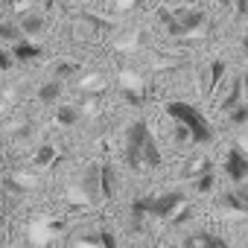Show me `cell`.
I'll list each match as a JSON object with an SVG mask.
<instances>
[{"mask_svg":"<svg viewBox=\"0 0 248 248\" xmlns=\"http://www.w3.org/2000/svg\"><path fill=\"white\" fill-rule=\"evenodd\" d=\"M0 41H15L18 44L24 38H21V30L18 27H0Z\"/></svg>","mask_w":248,"mask_h":248,"instance_id":"cell-12","label":"cell"},{"mask_svg":"<svg viewBox=\"0 0 248 248\" xmlns=\"http://www.w3.org/2000/svg\"><path fill=\"white\" fill-rule=\"evenodd\" d=\"M225 172H228L231 181H245L248 178V158L239 149H231L228 158H225Z\"/></svg>","mask_w":248,"mask_h":248,"instance_id":"cell-5","label":"cell"},{"mask_svg":"<svg viewBox=\"0 0 248 248\" xmlns=\"http://www.w3.org/2000/svg\"><path fill=\"white\" fill-rule=\"evenodd\" d=\"M126 161L132 170H158L161 167V149L155 143V135L149 132V126L143 120H135L129 126V135H126Z\"/></svg>","mask_w":248,"mask_h":248,"instance_id":"cell-1","label":"cell"},{"mask_svg":"<svg viewBox=\"0 0 248 248\" xmlns=\"http://www.w3.org/2000/svg\"><path fill=\"white\" fill-rule=\"evenodd\" d=\"M59 93H62V85H59V82H47V85H41V88H38V99H41V102H47V105H50V102H56V99H59Z\"/></svg>","mask_w":248,"mask_h":248,"instance_id":"cell-10","label":"cell"},{"mask_svg":"<svg viewBox=\"0 0 248 248\" xmlns=\"http://www.w3.org/2000/svg\"><path fill=\"white\" fill-rule=\"evenodd\" d=\"M76 70H79L76 64H67V62H64V64H59V67H56V82H59V79H67V76H73Z\"/></svg>","mask_w":248,"mask_h":248,"instance_id":"cell-14","label":"cell"},{"mask_svg":"<svg viewBox=\"0 0 248 248\" xmlns=\"http://www.w3.org/2000/svg\"><path fill=\"white\" fill-rule=\"evenodd\" d=\"M12 59H15V56H12V50L6 47L3 53H0V67H3V70H9V67H12Z\"/></svg>","mask_w":248,"mask_h":248,"instance_id":"cell-20","label":"cell"},{"mask_svg":"<svg viewBox=\"0 0 248 248\" xmlns=\"http://www.w3.org/2000/svg\"><path fill=\"white\" fill-rule=\"evenodd\" d=\"M242 91H245V105H248V73H245V79H242Z\"/></svg>","mask_w":248,"mask_h":248,"instance_id":"cell-22","label":"cell"},{"mask_svg":"<svg viewBox=\"0 0 248 248\" xmlns=\"http://www.w3.org/2000/svg\"><path fill=\"white\" fill-rule=\"evenodd\" d=\"M114 187H117L114 167H111V164H99V196H102V199H111V196H114Z\"/></svg>","mask_w":248,"mask_h":248,"instance_id":"cell-7","label":"cell"},{"mask_svg":"<svg viewBox=\"0 0 248 248\" xmlns=\"http://www.w3.org/2000/svg\"><path fill=\"white\" fill-rule=\"evenodd\" d=\"M213 187V172H207V175H199V181H196V190L199 193H207Z\"/></svg>","mask_w":248,"mask_h":248,"instance_id":"cell-16","label":"cell"},{"mask_svg":"<svg viewBox=\"0 0 248 248\" xmlns=\"http://www.w3.org/2000/svg\"><path fill=\"white\" fill-rule=\"evenodd\" d=\"M242 44H245V53H248V35H245V41H242Z\"/></svg>","mask_w":248,"mask_h":248,"instance_id":"cell-23","label":"cell"},{"mask_svg":"<svg viewBox=\"0 0 248 248\" xmlns=\"http://www.w3.org/2000/svg\"><path fill=\"white\" fill-rule=\"evenodd\" d=\"M175 210H184V193H178V190L149 199V216H155V219H175Z\"/></svg>","mask_w":248,"mask_h":248,"instance_id":"cell-3","label":"cell"},{"mask_svg":"<svg viewBox=\"0 0 248 248\" xmlns=\"http://www.w3.org/2000/svg\"><path fill=\"white\" fill-rule=\"evenodd\" d=\"M99 242H102V248H117V239H114V233H108V231L99 233Z\"/></svg>","mask_w":248,"mask_h":248,"instance_id":"cell-19","label":"cell"},{"mask_svg":"<svg viewBox=\"0 0 248 248\" xmlns=\"http://www.w3.org/2000/svg\"><path fill=\"white\" fill-rule=\"evenodd\" d=\"M132 213H135V219L149 216V199H135L132 202Z\"/></svg>","mask_w":248,"mask_h":248,"instance_id":"cell-11","label":"cell"},{"mask_svg":"<svg viewBox=\"0 0 248 248\" xmlns=\"http://www.w3.org/2000/svg\"><path fill=\"white\" fill-rule=\"evenodd\" d=\"M213 73H210V88H216V82L222 79V73H225V62H213V67H210Z\"/></svg>","mask_w":248,"mask_h":248,"instance_id":"cell-15","label":"cell"},{"mask_svg":"<svg viewBox=\"0 0 248 248\" xmlns=\"http://www.w3.org/2000/svg\"><path fill=\"white\" fill-rule=\"evenodd\" d=\"M184 248H228V242L216 233H207V231H196L184 239Z\"/></svg>","mask_w":248,"mask_h":248,"instance_id":"cell-6","label":"cell"},{"mask_svg":"<svg viewBox=\"0 0 248 248\" xmlns=\"http://www.w3.org/2000/svg\"><path fill=\"white\" fill-rule=\"evenodd\" d=\"M9 50H12V56H15L18 62H30V59H38V56H41V47L32 44V41H27V38L18 41V44H12Z\"/></svg>","mask_w":248,"mask_h":248,"instance_id":"cell-8","label":"cell"},{"mask_svg":"<svg viewBox=\"0 0 248 248\" xmlns=\"http://www.w3.org/2000/svg\"><path fill=\"white\" fill-rule=\"evenodd\" d=\"M222 202H225L228 207H233V210H248V190L236 187L233 193H225V196H222Z\"/></svg>","mask_w":248,"mask_h":248,"instance_id":"cell-9","label":"cell"},{"mask_svg":"<svg viewBox=\"0 0 248 248\" xmlns=\"http://www.w3.org/2000/svg\"><path fill=\"white\" fill-rule=\"evenodd\" d=\"M167 114L178 123V129H184V132L190 135L193 143H210V140H213L210 123L202 117V111H199L196 105L175 99V102H167Z\"/></svg>","mask_w":248,"mask_h":248,"instance_id":"cell-2","label":"cell"},{"mask_svg":"<svg viewBox=\"0 0 248 248\" xmlns=\"http://www.w3.org/2000/svg\"><path fill=\"white\" fill-rule=\"evenodd\" d=\"M202 24H204V12L202 9H190V12H181L175 21H170V32L172 35H187V32H196Z\"/></svg>","mask_w":248,"mask_h":248,"instance_id":"cell-4","label":"cell"},{"mask_svg":"<svg viewBox=\"0 0 248 248\" xmlns=\"http://www.w3.org/2000/svg\"><path fill=\"white\" fill-rule=\"evenodd\" d=\"M76 120H79L76 108H59V123H62V126H73Z\"/></svg>","mask_w":248,"mask_h":248,"instance_id":"cell-13","label":"cell"},{"mask_svg":"<svg viewBox=\"0 0 248 248\" xmlns=\"http://www.w3.org/2000/svg\"><path fill=\"white\" fill-rule=\"evenodd\" d=\"M38 30H41V21H38V18H27V21L21 24V32H24V35H27V32H38Z\"/></svg>","mask_w":248,"mask_h":248,"instance_id":"cell-17","label":"cell"},{"mask_svg":"<svg viewBox=\"0 0 248 248\" xmlns=\"http://www.w3.org/2000/svg\"><path fill=\"white\" fill-rule=\"evenodd\" d=\"M231 120H233V123H245V120H248V105H242V108H236V111L231 114Z\"/></svg>","mask_w":248,"mask_h":248,"instance_id":"cell-21","label":"cell"},{"mask_svg":"<svg viewBox=\"0 0 248 248\" xmlns=\"http://www.w3.org/2000/svg\"><path fill=\"white\" fill-rule=\"evenodd\" d=\"M53 155H56V152H53V149L47 146V149H41V152H38V158H35V164H41V167H44V164H50V161H53Z\"/></svg>","mask_w":248,"mask_h":248,"instance_id":"cell-18","label":"cell"}]
</instances>
